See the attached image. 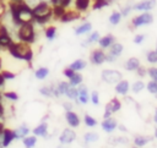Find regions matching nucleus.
I'll use <instances>...</instances> for the list:
<instances>
[{
  "label": "nucleus",
  "instance_id": "nucleus-1",
  "mask_svg": "<svg viewBox=\"0 0 157 148\" xmlns=\"http://www.w3.org/2000/svg\"><path fill=\"white\" fill-rule=\"evenodd\" d=\"M10 13L12 17L13 24L17 27L26 24V23H33V13L32 7L25 2V0H11L9 4Z\"/></svg>",
  "mask_w": 157,
  "mask_h": 148
},
{
  "label": "nucleus",
  "instance_id": "nucleus-2",
  "mask_svg": "<svg viewBox=\"0 0 157 148\" xmlns=\"http://www.w3.org/2000/svg\"><path fill=\"white\" fill-rule=\"evenodd\" d=\"M33 21L38 24H45L53 18V7L48 1H39L32 7Z\"/></svg>",
  "mask_w": 157,
  "mask_h": 148
},
{
  "label": "nucleus",
  "instance_id": "nucleus-3",
  "mask_svg": "<svg viewBox=\"0 0 157 148\" xmlns=\"http://www.w3.org/2000/svg\"><path fill=\"white\" fill-rule=\"evenodd\" d=\"M9 53L18 60L26 61V62H31L33 59V50L31 48L29 44L23 43V42H12V44L9 46Z\"/></svg>",
  "mask_w": 157,
  "mask_h": 148
},
{
  "label": "nucleus",
  "instance_id": "nucleus-4",
  "mask_svg": "<svg viewBox=\"0 0 157 148\" xmlns=\"http://www.w3.org/2000/svg\"><path fill=\"white\" fill-rule=\"evenodd\" d=\"M17 38L20 42L32 44L36 40V31L33 23H26L17 28Z\"/></svg>",
  "mask_w": 157,
  "mask_h": 148
},
{
  "label": "nucleus",
  "instance_id": "nucleus-5",
  "mask_svg": "<svg viewBox=\"0 0 157 148\" xmlns=\"http://www.w3.org/2000/svg\"><path fill=\"white\" fill-rule=\"evenodd\" d=\"M102 80L108 83V84H117L119 81L123 80V73L118 70H112V68H105L101 73Z\"/></svg>",
  "mask_w": 157,
  "mask_h": 148
},
{
  "label": "nucleus",
  "instance_id": "nucleus-6",
  "mask_svg": "<svg viewBox=\"0 0 157 148\" xmlns=\"http://www.w3.org/2000/svg\"><path fill=\"white\" fill-rule=\"evenodd\" d=\"M153 22V16L150 12H141L137 16H134L131 18V24L134 26V28H139L141 26H147L151 24Z\"/></svg>",
  "mask_w": 157,
  "mask_h": 148
},
{
  "label": "nucleus",
  "instance_id": "nucleus-7",
  "mask_svg": "<svg viewBox=\"0 0 157 148\" xmlns=\"http://www.w3.org/2000/svg\"><path fill=\"white\" fill-rule=\"evenodd\" d=\"M120 108H121V103H120V100H119L118 98H115V97L112 98V99L107 103V105H105V110H104V115H103V117H104V119L112 117V115H113L114 113L119 111Z\"/></svg>",
  "mask_w": 157,
  "mask_h": 148
},
{
  "label": "nucleus",
  "instance_id": "nucleus-8",
  "mask_svg": "<svg viewBox=\"0 0 157 148\" xmlns=\"http://www.w3.org/2000/svg\"><path fill=\"white\" fill-rule=\"evenodd\" d=\"M90 61L93 65H102L103 62H105V53L104 50H102L101 48L93 49L90 54Z\"/></svg>",
  "mask_w": 157,
  "mask_h": 148
},
{
  "label": "nucleus",
  "instance_id": "nucleus-9",
  "mask_svg": "<svg viewBox=\"0 0 157 148\" xmlns=\"http://www.w3.org/2000/svg\"><path fill=\"white\" fill-rule=\"evenodd\" d=\"M156 4H157L156 0H142V1H139L137 4H135L132 6V10L140 11V12H148L156 7Z\"/></svg>",
  "mask_w": 157,
  "mask_h": 148
},
{
  "label": "nucleus",
  "instance_id": "nucleus-10",
  "mask_svg": "<svg viewBox=\"0 0 157 148\" xmlns=\"http://www.w3.org/2000/svg\"><path fill=\"white\" fill-rule=\"evenodd\" d=\"M75 139H76V133H75V131L71 130V128H65V130L60 133V136H59V142H60L61 144H70V143H72Z\"/></svg>",
  "mask_w": 157,
  "mask_h": 148
},
{
  "label": "nucleus",
  "instance_id": "nucleus-11",
  "mask_svg": "<svg viewBox=\"0 0 157 148\" xmlns=\"http://www.w3.org/2000/svg\"><path fill=\"white\" fill-rule=\"evenodd\" d=\"M77 88V103H80V104H87L88 103V100H90V93H88V88H87V86H85V84H80L78 87H76Z\"/></svg>",
  "mask_w": 157,
  "mask_h": 148
},
{
  "label": "nucleus",
  "instance_id": "nucleus-12",
  "mask_svg": "<svg viewBox=\"0 0 157 148\" xmlns=\"http://www.w3.org/2000/svg\"><path fill=\"white\" fill-rule=\"evenodd\" d=\"M80 16H81V13L77 12L75 9H74V10H67V9H66L65 12L63 13V16L59 18V21L63 22V23H69V22H72V21L78 20Z\"/></svg>",
  "mask_w": 157,
  "mask_h": 148
},
{
  "label": "nucleus",
  "instance_id": "nucleus-13",
  "mask_svg": "<svg viewBox=\"0 0 157 148\" xmlns=\"http://www.w3.org/2000/svg\"><path fill=\"white\" fill-rule=\"evenodd\" d=\"M65 120H66L67 125H69L70 127H72V128L78 127V126H80V122H81L78 115H77L74 110H70V111H66V113H65Z\"/></svg>",
  "mask_w": 157,
  "mask_h": 148
},
{
  "label": "nucleus",
  "instance_id": "nucleus-14",
  "mask_svg": "<svg viewBox=\"0 0 157 148\" xmlns=\"http://www.w3.org/2000/svg\"><path fill=\"white\" fill-rule=\"evenodd\" d=\"M113 43H115V37H114L113 34L103 35V37H101L99 40H98V45H99V48H101L102 50L109 49V48L113 45Z\"/></svg>",
  "mask_w": 157,
  "mask_h": 148
},
{
  "label": "nucleus",
  "instance_id": "nucleus-15",
  "mask_svg": "<svg viewBox=\"0 0 157 148\" xmlns=\"http://www.w3.org/2000/svg\"><path fill=\"white\" fill-rule=\"evenodd\" d=\"M117 127H118V122L114 117H108V119H104L102 121V128L107 133H112Z\"/></svg>",
  "mask_w": 157,
  "mask_h": 148
},
{
  "label": "nucleus",
  "instance_id": "nucleus-16",
  "mask_svg": "<svg viewBox=\"0 0 157 148\" xmlns=\"http://www.w3.org/2000/svg\"><path fill=\"white\" fill-rule=\"evenodd\" d=\"M140 66H141L140 60H139L137 57H135V56L129 57V59H128V60L124 62V68H125L126 71H129V72L136 71V70H137Z\"/></svg>",
  "mask_w": 157,
  "mask_h": 148
},
{
  "label": "nucleus",
  "instance_id": "nucleus-17",
  "mask_svg": "<svg viewBox=\"0 0 157 148\" xmlns=\"http://www.w3.org/2000/svg\"><path fill=\"white\" fill-rule=\"evenodd\" d=\"M1 146L2 147H9L10 143L15 139V135H13V131L12 130H9V128H5L2 131V135H1Z\"/></svg>",
  "mask_w": 157,
  "mask_h": 148
},
{
  "label": "nucleus",
  "instance_id": "nucleus-18",
  "mask_svg": "<svg viewBox=\"0 0 157 148\" xmlns=\"http://www.w3.org/2000/svg\"><path fill=\"white\" fill-rule=\"evenodd\" d=\"M92 31V23L91 22H83L74 28V32L76 35H85Z\"/></svg>",
  "mask_w": 157,
  "mask_h": 148
},
{
  "label": "nucleus",
  "instance_id": "nucleus-19",
  "mask_svg": "<svg viewBox=\"0 0 157 148\" xmlns=\"http://www.w3.org/2000/svg\"><path fill=\"white\" fill-rule=\"evenodd\" d=\"M114 89H115V92H117L118 94H120V95H126L128 92H129V89H130V83H129L126 80H121V81H119V82L115 84Z\"/></svg>",
  "mask_w": 157,
  "mask_h": 148
},
{
  "label": "nucleus",
  "instance_id": "nucleus-20",
  "mask_svg": "<svg viewBox=\"0 0 157 148\" xmlns=\"http://www.w3.org/2000/svg\"><path fill=\"white\" fill-rule=\"evenodd\" d=\"M33 135L36 137H47L48 136V124L47 122H40L33 128Z\"/></svg>",
  "mask_w": 157,
  "mask_h": 148
},
{
  "label": "nucleus",
  "instance_id": "nucleus-21",
  "mask_svg": "<svg viewBox=\"0 0 157 148\" xmlns=\"http://www.w3.org/2000/svg\"><path fill=\"white\" fill-rule=\"evenodd\" d=\"M28 133H29V128H28V126L25 125V124L20 125V126L13 131L15 139H22V138H25L26 136H28Z\"/></svg>",
  "mask_w": 157,
  "mask_h": 148
},
{
  "label": "nucleus",
  "instance_id": "nucleus-22",
  "mask_svg": "<svg viewBox=\"0 0 157 148\" xmlns=\"http://www.w3.org/2000/svg\"><path fill=\"white\" fill-rule=\"evenodd\" d=\"M86 66H87V61L83 60V59H77V60L72 61V62L69 65V67H70L74 72H80V71L85 70Z\"/></svg>",
  "mask_w": 157,
  "mask_h": 148
},
{
  "label": "nucleus",
  "instance_id": "nucleus-23",
  "mask_svg": "<svg viewBox=\"0 0 157 148\" xmlns=\"http://www.w3.org/2000/svg\"><path fill=\"white\" fill-rule=\"evenodd\" d=\"M92 0H75V10L80 13L86 12L91 6Z\"/></svg>",
  "mask_w": 157,
  "mask_h": 148
},
{
  "label": "nucleus",
  "instance_id": "nucleus-24",
  "mask_svg": "<svg viewBox=\"0 0 157 148\" xmlns=\"http://www.w3.org/2000/svg\"><path fill=\"white\" fill-rule=\"evenodd\" d=\"M123 51H124V45L121 43H118V42L113 43V45L108 49V54H110V55H113L115 57H119Z\"/></svg>",
  "mask_w": 157,
  "mask_h": 148
},
{
  "label": "nucleus",
  "instance_id": "nucleus-25",
  "mask_svg": "<svg viewBox=\"0 0 157 148\" xmlns=\"http://www.w3.org/2000/svg\"><path fill=\"white\" fill-rule=\"evenodd\" d=\"M101 35H99V32L98 31H93L88 37H86L85 42H82V46H87V45H91V44H94V43H98Z\"/></svg>",
  "mask_w": 157,
  "mask_h": 148
},
{
  "label": "nucleus",
  "instance_id": "nucleus-26",
  "mask_svg": "<svg viewBox=\"0 0 157 148\" xmlns=\"http://www.w3.org/2000/svg\"><path fill=\"white\" fill-rule=\"evenodd\" d=\"M150 141H152V137L150 136H142V135H139L134 138V144L135 147H139V148H142L145 147Z\"/></svg>",
  "mask_w": 157,
  "mask_h": 148
},
{
  "label": "nucleus",
  "instance_id": "nucleus-27",
  "mask_svg": "<svg viewBox=\"0 0 157 148\" xmlns=\"http://www.w3.org/2000/svg\"><path fill=\"white\" fill-rule=\"evenodd\" d=\"M48 76H49V68L45 67V66H40V67H38V68L34 71V77H36L37 80H39V81L45 80Z\"/></svg>",
  "mask_w": 157,
  "mask_h": 148
},
{
  "label": "nucleus",
  "instance_id": "nucleus-28",
  "mask_svg": "<svg viewBox=\"0 0 157 148\" xmlns=\"http://www.w3.org/2000/svg\"><path fill=\"white\" fill-rule=\"evenodd\" d=\"M44 35H45V38H47L49 42L56 39V35H58V29H56V27H55V26H48V27L45 28V31H44Z\"/></svg>",
  "mask_w": 157,
  "mask_h": 148
},
{
  "label": "nucleus",
  "instance_id": "nucleus-29",
  "mask_svg": "<svg viewBox=\"0 0 157 148\" xmlns=\"http://www.w3.org/2000/svg\"><path fill=\"white\" fill-rule=\"evenodd\" d=\"M82 81H83V78H82V75L80 73V72H75L70 78H69V84L71 86V87H77V86H80L81 83H82Z\"/></svg>",
  "mask_w": 157,
  "mask_h": 148
},
{
  "label": "nucleus",
  "instance_id": "nucleus-30",
  "mask_svg": "<svg viewBox=\"0 0 157 148\" xmlns=\"http://www.w3.org/2000/svg\"><path fill=\"white\" fill-rule=\"evenodd\" d=\"M39 93H40V95H43L45 98H52V97H54L53 95V93H54V86H52V84H49V86H42L39 88Z\"/></svg>",
  "mask_w": 157,
  "mask_h": 148
},
{
  "label": "nucleus",
  "instance_id": "nucleus-31",
  "mask_svg": "<svg viewBox=\"0 0 157 148\" xmlns=\"http://www.w3.org/2000/svg\"><path fill=\"white\" fill-rule=\"evenodd\" d=\"M22 143L26 148H34V146L37 144V137L33 136H26L25 138H22Z\"/></svg>",
  "mask_w": 157,
  "mask_h": 148
},
{
  "label": "nucleus",
  "instance_id": "nucleus-32",
  "mask_svg": "<svg viewBox=\"0 0 157 148\" xmlns=\"http://www.w3.org/2000/svg\"><path fill=\"white\" fill-rule=\"evenodd\" d=\"M121 13H120V11H113L112 13H110V16H109V23L112 24V26H117V24H119L120 23V21H121Z\"/></svg>",
  "mask_w": 157,
  "mask_h": 148
},
{
  "label": "nucleus",
  "instance_id": "nucleus-33",
  "mask_svg": "<svg viewBox=\"0 0 157 148\" xmlns=\"http://www.w3.org/2000/svg\"><path fill=\"white\" fill-rule=\"evenodd\" d=\"M49 4L53 7H63V9H67L71 4V0H49Z\"/></svg>",
  "mask_w": 157,
  "mask_h": 148
},
{
  "label": "nucleus",
  "instance_id": "nucleus-34",
  "mask_svg": "<svg viewBox=\"0 0 157 148\" xmlns=\"http://www.w3.org/2000/svg\"><path fill=\"white\" fill-rule=\"evenodd\" d=\"M55 88H56L59 95L61 97V95H65V93H66L67 89L70 88V84H69V82H66V81H60V82L58 83V86H55Z\"/></svg>",
  "mask_w": 157,
  "mask_h": 148
},
{
  "label": "nucleus",
  "instance_id": "nucleus-35",
  "mask_svg": "<svg viewBox=\"0 0 157 148\" xmlns=\"http://www.w3.org/2000/svg\"><path fill=\"white\" fill-rule=\"evenodd\" d=\"M99 139V135L97 132H87L83 135V141L85 143H94Z\"/></svg>",
  "mask_w": 157,
  "mask_h": 148
},
{
  "label": "nucleus",
  "instance_id": "nucleus-36",
  "mask_svg": "<svg viewBox=\"0 0 157 148\" xmlns=\"http://www.w3.org/2000/svg\"><path fill=\"white\" fill-rule=\"evenodd\" d=\"M109 4H110V1H108V0H92L91 1V6L93 10H99L102 7L108 6Z\"/></svg>",
  "mask_w": 157,
  "mask_h": 148
},
{
  "label": "nucleus",
  "instance_id": "nucleus-37",
  "mask_svg": "<svg viewBox=\"0 0 157 148\" xmlns=\"http://www.w3.org/2000/svg\"><path fill=\"white\" fill-rule=\"evenodd\" d=\"M131 91H132V93H140V92H142L145 88H146V84L142 82V81H135L132 84H131Z\"/></svg>",
  "mask_w": 157,
  "mask_h": 148
},
{
  "label": "nucleus",
  "instance_id": "nucleus-38",
  "mask_svg": "<svg viewBox=\"0 0 157 148\" xmlns=\"http://www.w3.org/2000/svg\"><path fill=\"white\" fill-rule=\"evenodd\" d=\"M65 95H66V98L69 100H74V102L77 103V88L76 87H71L70 86V88L67 89V92L65 93Z\"/></svg>",
  "mask_w": 157,
  "mask_h": 148
},
{
  "label": "nucleus",
  "instance_id": "nucleus-39",
  "mask_svg": "<svg viewBox=\"0 0 157 148\" xmlns=\"http://www.w3.org/2000/svg\"><path fill=\"white\" fill-rule=\"evenodd\" d=\"M83 122H85V125H86L87 127H94V126H97V120H96L93 116L88 115V114H85V116H83Z\"/></svg>",
  "mask_w": 157,
  "mask_h": 148
},
{
  "label": "nucleus",
  "instance_id": "nucleus-40",
  "mask_svg": "<svg viewBox=\"0 0 157 148\" xmlns=\"http://www.w3.org/2000/svg\"><path fill=\"white\" fill-rule=\"evenodd\" d=\"M146 60L148 64H157V53L155 50H148L146 53Z\"/></svg>",
  "mask_w": 157,
  "mask_h": 148
},
{
  "label": "nucleus",
  "instance_id": "nucleus-41",
  "mask_svg": "<svg viewBox=\"0 0 157 148\" xmlns=\"http://www.w3.org/2000/svg\"><path fill=\"white\" fill-rule=\"evenodd\" d=\"M147 76L151 78V81L157 82V67L156 66H151L147 68Z\"/></svg>",
  "mask_w": 157,
  "mask_h": 148
},
{
  "label": "nucleus",
  "instance_id": "nucleus-42",
  "mask_svg": "<svg viewBox=\"0 0 157 148\" xmlns=\"http://www.w3.org/2000/svg\"><path fill=\"white\" fill-rule=\"evenodd\" d=\"M4 97H5V99H9V100H11V102H16V100H18V98H20L16 92H11V91L4 92Z\"/></svg>",
  "mask_w": 157,
  "mask_h": 148
},
{
  "label": "nucleus",
  "instance_id": "nucleus-43",
  "mask_svg": "<svg viewBox=\"0 0 157 148\" xmlns=\"http://www.w3.org/2000/svg\"><path fill=\"white\" fill-rule=\"evenodd\" d=\"M146 89L148 91V93L156 94V93H157V82H155V81L147 82V83H146Z\"/></svg>",
  "mask_w": 157,
  "mask_h": 148
},
{
  "label": "nucleus",
  "instance_id": "nucleus-44",
  "mask_svg": "<svg viewBox=\"0 0 157 148\" xmlns=\"http://www.w3.org/2000/svg\"><path fill=\"white\" fill-rule=\"evenodd\" d=\"M90 99H91L92 104L98 105L99 104V94H98V92L97 91H92V93L90 94Z\"/></svg>",
  "mask_w": 157,
  "mask_h": 148
},
{
  "label": "nucleus",
  "instance_id": "nucleus-45",
  "mask_svg": "<svg viewBox=\"0 0 157 148\" xmlns=\"http://www.w3.org/2000/svg\"><path fill=\"white\" fill-rule=\"evenodd\" d=\"M1 75H2V77H4L5 81H7V80H15V77H16L13 72H10V71H7V70L2 71Z\"/></svg>",
  "mask_w": 157,
  "mask_h": 148
},
{
  "label": "nucleus",
  "instance_id": "nucleus-46",
  "mask_svg": "<svg viewBox=\"0 0 157 148\" xmlns=\"http://www.w3.org/2000/svg\"><path fill=\"white\" fill-rule=\"evenodd\" d=\"M128 138L126 137H117V138H114L113 139V142L112 143H114V144H128Z\"/></svg>",
  "mask_w": 157,
  "mask_h": 148
},
{
  "label": "nucleus",
  "instance_id": "nucleus-47",
  "mask_svg": "<svg viewBox=\"0 0 157 148\" xmlns=\"http://www.w3.org/2000/svg\"><path fill=\"white\" fill-rule=\"evenodd\" d=\"M145 39H146L145 34H136L134 37V43L135 44H142V42H145Z\"/></svg>",
  "mask_w": 157,
  "mask_h": 148
},
{
  "label": "nucleus",
  "instance_id": "nucleus-48",
  "mask_svg": "<svg viewBox=\"0 0 157 148\" xmlns=\"http://www.w3.org/2000/svg\"><path fill=\"white\" fill-rule=\"evenodd\" d=\"M135 72L137 73L139 77H145V76H147V68H145L144 66H140Z\"/></svg>",
  "mask_w": 157,
  "mask_h": 148
},
{
  "label": "nucleus",
  "instance_id": "nucleus-49",
  "mask_svg": "<svg viewBox=\"0 0 157 148\" xmlns=\"http://www.w3.org/2000/svg\"><path fill=\"white\" fill-rule=\"evenodd\" d=\"M5 13H6V2L4 0H0V20L4 17Z\"/></svg>",
  "mask_w": 157,
  "mask_h": 148
},
{
  "label": "nucleus",
  "instance_id": "nucleus-50",
  "mask_svg": "<svg viewBox=\"0 0 157 148\" xmlns=\"http://www.w3.org/2000/svg\"><path fill=\"white\" fill-rule=\"evenodd\" d=\"M130 11H132V6H125L121 9L120 13H121V16H128L130 13Z\"/></svg>",
  "mask_w": 157,
  "mask_h": 148
},
{
  "label": "nucleus",
  "instance_id": "nucleus-51",
  "mask_svg": "<svg viewBox=\"0 0 157 148\" xmlns=\"http://www.w3.org/2000/svg\"><path fill=\"white\" fill-rule=\"evenodd\" d=\"M63 73H64V76H65V77L70 78V77H71V76H72V75H74L75 72H74V71H72V70H71V68H70V67L67 66V67H65V68H64Z\"/></svg>",
  "mask_w": 157,
  "mask_h": 148
},
{
  "label": "nucleus",
  "instance_id": "nucleus-52",
  "mask_svg": "<svg viewBox=\"0 0 157 148\" xmlns=\"http://www.w3.org/2000/svg\"><path fill=\"white\" fill-rule=\"evenodd\" d=\"M72 103H70V102H64L63 103V108L66 110V111H70V110H72Z\"/></svg>",
  "mask_w": 157,
  "mask_h": 148
},
{
  "label": "nucleus",
  "instance_id": "nucleus-53",
  "mask_svg": "<svg viewBox=\"0 0 157 148\" xmlns=\"http://www.w3.org/2000/svg\"><path fill=\"white\" fill-rule=\"evenodd\" d=\"M4 113H5V109H4V106H2V104L0 102V119L4 117Z\"/></svg>",
  "mask_w": 157,
  "mask_h": 148
},
{
  "label": "nucleus",
  "instance_id": "nucleus-54",
  "mask_svg": "<svg viewBox=\"0 0 157 148\" xmlns=\"http://www.w3.org/2000/svg\"><path fill=\"white\" fill-rule=\"evenodd\" d=\"M4 130H5V127H4V122H2V119H0V137H1Z\"/></svg>",
  "mask_w": 157,
  "mask_h": 148
},
{
  "label": "nucleus",
  "instance_id": "nucleus-55",
  "mask_svg": "<svg viewBox=\"0 0 157 148\" xmlns=\"http://www.w3.org/2000/svg\"><path fill=\"white\" fill-rule=\"evenodd\" d=\"M4 83H5V80H4V77H2V75H1V72H0V87H2Z\"/></svg>",
  "mask_w": 157,
  "mask_h": 148
},
{
  "label": "nucleus",
  "instance_id": "nucleus-56",
  "mask_svg": "<svg viewBox=\"0 0 157 148\" xmlns=\"http://www.w3.org/2000/svg\"><path fill=\"white\" fill-rule=\"evenodd\" d=\"M153 121L157 124V109L155 110V115H153Z\"/></svg>",
  "mask_w": 157,
  "mask_h": 148
},
{
  "label": "nucleus",
  "instance_id": "nucleus-57",
  "mask_svg": "<svg viewBox=\"0 0 157 148\" xmlns=\"http://www.w3.org/2000/svg\"><path fill=\"white\" fill-rule=\"evenodd\" d=\"M1 66H2V59L0 57V70H1Z\"/></svg>",
  "mask_w": 157,
  "mask_h": 148
},
{
  "label": "nucleus",
  "instance_id": "nucleus-58",
  "mask_svg": "<svg viewBox=\"0 0 157 148\" xmlns=\"http://www.w3.org/2000/svg\"><path fill=\"white\" fill-rule=\"evenodd\" d=\"M155 137L157 138V127H156V130H155Z\"/></svg>",
  "mask_w": 157,
  "mask_h": 148
},
{
  "label": "nucleus",
  "instance_id": "nucleus-59",
  "mask_svg": "<svg viewBox=\"0 0 157 148\" xmlns=\"http://www.w3.org/2000/svg\"><path fill=\"white\" fill-rule=\"evenodd\" d=\"M155 51H156V53H157V44H156V49H155Z\"/></svg>",
  "mask_w": 157,
  "mask_h": 148
},
{
  "label": "nucleus",
  "instance_id": "nucleus-60",
  "mask_svg": "<svg viewBox=\"0 0 157 148\" xmlns=\"http://www.w3.org/2000/svg\"><path fill=\"white\" fill-rule=\"evenodd\" d=\"M1 97H2V95H1V93H0V102H1Z\"/></svg>",
  "mask_w": 157,
  "mask_h": 148
},
{
  "label": "nucleus",
  "instance_id": "nucleus-61",
  "mask_svg": "<svg viewBox=\"0 0 157 148\" xmlns=\"http://www.w3.org/2000/svg\"><path fill=\"white\" fill-rule=\"evenodd\" d=\"M131 148H139V147H135V146H134V147H131Z\"/></svg>",
  "mask_w": 157,
  "mask_h": 148
},
{
  "label": "nucleus",
  "instance_id": "nucleus-62",
  "mask_svg": "<svg viewBox=\"0 0 157 148\" xmlns=\"http://www.w3.org/2000/svg\"><path fill=\"white\" fill-rule=\"evenodd\" d=\"M155 97H156V99H157V93H156V94H155Z\"/></svg>",
  "mask_w": 157,
  "mask_h": 148
}]
</instances>
